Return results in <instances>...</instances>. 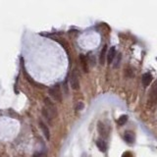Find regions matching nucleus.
Instances as JSON below:
<instances>
[{
  "mask_svg": "<svg viewBox=\"0 0 157 157\" xmlns=\"http://www.w3.org/2000/svg\"><path fill=\"white\" fill-rule=\"evenodd\" d=\"M122 157H132V154L130 153V152H125V153L122 155Z\"/></svg>",
  "mask_w": 157,
  "mask_h": 157,
  "instance_id": "17",
  "label": "nucleus"
},
{
  "mask_svg": "<svg viewBox=\"0 0 157 157\" xmlns=\"http://www.w3.org/2000/svg\"><path fill=\"white\" fill-rule=\"evenodd\" d=\"M64 92H65V94L66 95H69V89L67 88V83H64Z\"/></svg>",
  "mask_w": 157,
  "mask_h": 157,
  "instance_id": "16",
  "label": "nucleus"
},
{
  "mask_svg": "<svg viewBox=\"0 0 157 157\" xmlns=\"http://www.w3.org/2000/svg\"><path fill=\"white\" fill-rule=\"evenodd\" d=\"M44 104H45V108L47 109V111L51 115L52 119L56 118L57 115H58V110H57V107L55 106L54 103L49 98L46 97V98H44Z\"/></svg>",
  "mask_w": 157,
  "mask_h": 157,
  "instance_id": "2",
  "label": "nucleus"
},
{
  "mask_svg": "<svg viewBox=\"0 0 157 157\" xmlns=\"http://www.w3.org/2000/svg\"><path fill=\"white\" fill-rule=\"evenodd\" d=\"M41 113H42V116L45 118V120L47 121V122H51V119H52V117H51V115H50L49 112L47 111V109H46L45 107L42 109V111H41Z\"/></svg>",
  "mask_w": 157,
  "mask_h": 157,
  "instance_id": "12",
  "label": "nucleus"
},
{
  "mask_svg": "<svg viewBox=\"0 0 157 157\" xmlns=\"http://www.w3.org/2000/svg\"><path fill=\"white\" fill-rule=\"evenodd\" d=\"M39 127H40L41 131H42L44 136H45L46 140H50V132L49 130H48L47 126L45 125L43 122H41V121H39Z\"/></svg>",
  "mask_w": 157,
  "mask_h": 157,
  "instance_id": "7",
  "label": "nucleus"
},
{
  "mask_svg": "<svg viewBox=\"0 0 157 157\" xmlns=\"http://www.w3.org/2000/svg\"><path fill=\"white\" fill-rule=\"evenodd\" d=\"M79 60H81V67H83V72L88 73V60H87V56L81 54V56H79Z\"/></svg>",
  "mask_w": 157,
  "mask_h": 157,
  "instance_id": "6",
  "label": "nucleus"
},
{
  "mask_svg": "<svg viewBox=\"0 0 157 157\" xmlns=\"http://www.w3.org/2000/svg\"><path fill=\"white\" fill-rule=\"evenodd\" d=\"M141 81H142V83L144 87H148L149 83H151L152 81V76L149 73H145V74L142 75V78H141Z\"/></svg>",
  "mask_w": 157,
  "mask_h": 157,
  "instance_id": "8",
  "label": "nucleus"
},
{
  "mask_svg": "<svg viewBox=\"0 0 157 157\" xmlns=\"http://www.w3.org/2000/svg\"><path fill=\"white\" fill-rule=\"evenodd\" d=\"M76 109L79 110H79H81V109H83V102H79L76 106Z\"/></svg>",
  "mask_w": 157,
  "mask_h": 157,
  "instance_id": "15",
  "label": "nucleus"
},
{
  "mask_svg": "<svg viewBox=\"0 0 157 157\" xmlns=\"http://www.w3.org/2000/svg\"><path fill=\"white\" fill-rule=\"evenodd\" d=\"M147 104L150 107H153L157 104V83H154L150 88L148 93V99H147Z\"/></svg>",
  "mask_w": 157,
  "mask_h": 157,
  "instance_id": "1",
  "label": "nucleus"
},
{
  "mask_svg": "<svg viewBox=\"0 0 157 157\" xmlns=\"http://www.w3.org/2000/svg\"><path fill=\"white\" fill-rule=\"evenodd\" d=\"M32 157H40V153H38V152H36V153L34 154V156Z\"/></svg>",
  "mask_w": 157,
  "mask_h": 157,
  "instance_id": "18",
  "label": "nucleus"
},
{
  "mask_svg": "<svg viewBox=\"0 0 157 157\" xmlns=\"http://www.w3.org/2000/svg\"><path fill=\"white\" fill-rule=\"evenodd\" d=\"M48 92H49V95L52 97V99H54L57 102H62V99H63L62 98V92L58 85H55V87L49 88Z\"/></svg>",
  "mask_w": 157,
  "mask_h": 157,
  "instance_id": "3",
  "label": "nucleus"
},
{
  "mask_svg": "<svg viewBox=\"0 0 157 157\" xmlns=\"http://www.w3.org/2000/svg\"><path fill=\"white\" fill-rule=\"evenodd\" d=\"M115 56H116V48L114 46H112V47H110L109 51H108L107 55H106V59H107L108 64H111L113 62Z\"/></svg>",
  "mask_w": 157,
  "mask_h": 157,
  "instance_id": "5",
  "label": "nucleus"
},
{
  "mask_svg": "<svg viewBox=\"0 0 157 157\" xmlns=\"http://www.w3.org/2000/svg\"><path fill=\"white\" fill-rule=\"evenodd\" d=\"M98 132H99V134H101V136H106V130H105V126L103 125L101 122H99L98 123Z\"/></svg>",
  "mask_w": 157,
  "mask_h": 157,
  "instance_id": "13",
  "label": "nucleus"
},
{
  "mask_svg": "<svg viewBox=\"0 0 157 157\" xmlns=\"http://www.w3.org/2000/svg\"><path fill=\"white\" fill-rule=\"evenodd\" d=\"M70 85L72 87L73 89L78 90L79 88V76L77 74L76 70L73 71L72 74L70 76Z\"/></svg>",
  "mask_w": 157,
  "mask_h": 157,
  "instance_id": "4",
  "label": "nucleus"
},
{
  "mask_svg": "<svg viewBox=\"0 0 157 157\" xmlns=\"http://www.w3.org/2000/svg\"><path fill=\"white\" fill-rule=\"evenodd\" d=\"M128 121V116L127 115H122L120 118L118 119V124L120 126H123L124 124H126V122Z\"/></svg>",
  "mask_w": 157,
  "mask_h": 157,
  "instance_id": "14",
  "label": "nucleus"
},
{
  "mask_svg": "<svg viewBox=\"0 0 157 157\" xmlns=\"http://www.w3.org/2000/svg\"><path fill=\"white\" fill-rule=\"evenodd\" d=\"M124 138H125V140L127 141L128 143H130V144H132L134 140V134H132V132H126L125 136H124Z\"/></svg>",
  "mask_w": 157,
  "mask_h": 157,
  "instance_id": "11",
  "label": "nucleus"
},
{
  "mask_svg": "<svg viewBox=\"0 0 157 157\" xmlns=\"http://www.w3.org/2000/svg\"><path fill=\"white\" fill-rule=\"evenodd\" d=\"M96 146L98 147V149L100 150L101 152H105L106 149H107V145H106L105 141L103 140H98L96 141Z\"/></svg>",
  "mask_w": 157,
  "mask_h": 157,
  "instance_id": "10",
  "label": "nucleus"
},
{
  "mask_svg": "<svg viewBox=\"0 0 157 157\" xmlns=\"http://www.w3.org/2000/svg\"><path fill=\"white\" fill-rule=\"evenodd\" d=\"M106 55H107V45H104L100 52V55H99V63H100L101 65H104Z\"/></svg>",
  "mask_w": 157,
  "mask_h": 157,
  "instance_id": "9",
  "label": "nucleus"
}]
</instances>
